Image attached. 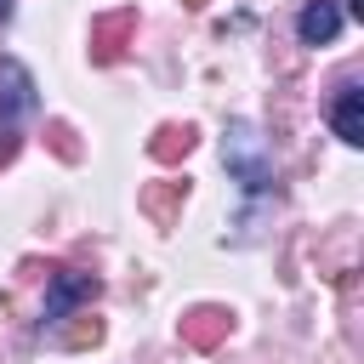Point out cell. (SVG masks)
Returning <instances> with one entry per match:
<instances>
[{
    "label": "cell",
    "instance_id": "cell-13",
    "mask_svg": "<svg viewBox=\"0 0 364 364\" xmlns=\"http://www.w3.org/2000/svg\"><path fill=\"white\" fill-rule=\"evenodd\" d=\"M6 17H11V0H0V23H6Z\"/></svg>",
    "mask_w": 364,
    "mask_h": 364
},
{
    "label": "cell",
    "instance_id": "cell-9",
    "mask_svg": "<svg viewBox=\"0 0 364 364\" xmlns=\"http://www.w3.org/2000/svg\"><path fill=\"white\" fill-rule=\"evenodd\" d=\"M182 199H188V182H165V188H148V193H142V210H148L154 222H171Z\"/></svg>",
    "mask_w": 364,
    "mask_h": 364
},
{
    "label": "cell",
    "instance_id": "cell-14",
    "mask_svg": "<svg viewBox=\"0 0 364 364\" xmlns=\"http://www.w3.org/2000/svg\"><path fill=\"white\" fill-rule=\"evenodd\" d=\"M182 6H193V11H199V6H210V0H182Z\"/></svg>",
    "mask_w": 364,
    "mask_h": 364
},
{
    "label": "cell",
    "instance_id": "cell-8",
    "mask_svg": "<svg viewBox=\"0 0 364 364\" xmlns=\"http://www.w3.org/2000/svg\"><path fill=\"white\" fill-rule=\"evenodd\" d=\"M188 154H193V125H159L148 136V159H159V165H176Z\"/></svg>",
    "mask_w": 364,
    "mask_h": 364
},
{
    "label": "cell",
    "instance_id": "cell-11",
    "mask_svg": "<svg viewBox=\"0 0 364 364\" xmlns=\"http://www.w3.org/2000/svg\"><path fill=\"white\" fill-rule=\"evenodd\" d=\"M17 142H23V136H17V125L0 114V165H11V159H17Z\"/></svg>",
    "mask_w": 364,
    "mask_h": 364
},
{
    "label": "cell",
    "instance_id": "cell-6",
    "mask_svg": "<svg viewBox=\"0 0 364 364\" xmlns=\"http://www.w3.org/2000/svg\"><path fill=\"white\" fill-rule=\"evenodd\" d=\"M341 34V0H307L296 17V40L301 46H330Z\"/></svg>",
    "mask_w": 364,
    "mask_h": 364
},
{
    "label": "cell",
    "instance_id": "cell-2",
    "mask_svg": "<svg viewBox=\"0 0 364 364\" xmlns=\"http://www.w3.org/2000/svg\"><path fill=\"white\" fill-rule=\"evenodd\" d=\"M97 296H102V279H97V273H80V267H57V273H51V284H46V313H40V330L63 324L74 307H91Z\"/></svg>",
    "mask_w": 364,
    "mask_h": 364
},
{
    "label": "cell",
    "instance_id": "cell-1",
    "mask_svg": "<svg viewBox=\"0 0 364 364\" xmlns=\"http://www.w3.org/2000/svg\"><path fill=\"white\" fill-rule=\"evenodd\" d=\"M222 159H228V176L245 188V193H267L273 188V154L262 142V131L250 119H228L222 131Z\"/></svg>",
    "mask_w": 364,
    "mask_h": 364
},
{
    "label": "cell",
    "instance_id": "cell-3",
    "mask_svg": "<svg viewBox=\"0 0 364 364\" xmlns=\"http://www.w3.org/2000/svg\"><path fill=\"white\" fill-rule=\"evenodd\" d=\"M131 34H136V6H119V11H102V17H91V63L97 68H108V63H119L125 57V46H131Z\"/></svg>",
    "mask_w": 364,
    "mask_h": 364
},
{
    "label": "cell",
    "instance_id": "cell-12",
    "mask_svg": "<svg viewBox=\"0 0 364 364\" xmlns=\"http://www.w3.org/2000/svg\"><path fill=\"white\" fill-rule=\"evenodd\" d=\"M347 11H353V17H364V0H347Z\"/></svg>",
    "mask_w": 364,
    "mask_h": 364
},
{
    "label": "cell",
    "instance_id": "cell-5",
    "mask_svg": "<svg viewBox=\"0 0 364 364\" xmlns=\"http://www.w3.org/2000/svg\"><path fill=\"white\" fill-rule=\"evenodd\" d=\"M228 307H216V301H199V307H188L182 313V341L188 347H199V353H210V347H222L228 341Z\"/></svg>",
    "mask_w": 364,
    "mask_h": 364
},
{
    "label": "cell",
    "instance_id": "cell-7",
    "mask_svg": "<svg viewBox=\"0 0 364 364\" xmlns=\"http://www.w3.org/2000/svg\"><path fill=\"white\" fill-rule=\"evenodd\" d=\"M34 91H40L34 74H28L17 57H0V108H6V114H34V108H40Z\"/></svg>",
    "mask_w": 364,
    "mask_h": 364
},
{
    "label": "cell",
    "instance_id": "cell-4",
    "mask_svg": "<svg viewBox=\"0 0 364 364\" xmlns=\"http://www.w3.org/2000/svg\"><path fill=\"white\" fill-rule=\"evenodd\" d=\"M330 125L347 148H364V85L358 80H341L336 85V102H330Z\"/></svg>",
    "mask_w": 364,
    "mask_h": 364
},
{
    "label": "cell",
    "instance_id": "cell-10",
    "mask_svg": "<svg viewBox=\"0 0 364 364\" xmlns=\"http://www.w3.org/2000/svg\"><path fill=\"white\" fill-rule=\"evenodd\" d=\"M46 136H51V148H57L63 159H80V148H74V131H68L63 119H51V125H46Z\"/></svg>",
    "mask_w": 364,
    "mask_h": 364
}]
</instances>
